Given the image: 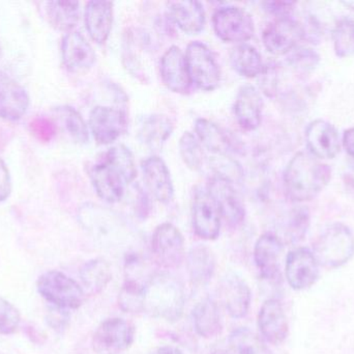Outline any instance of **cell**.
<instances>
[{"instance_id": "1", "label": "cell", "mask_w": 354, "mask_h": 354, "mask_svg": "<svg viewBox=\"0 0 354 354\" xmlns=\"http://www.w3.org/2000/svg\"><path fill=\"white\" fill-rule=\"evenodd\" d=\"M330 178L332 170L328 164L309 152H299L285 168V193L295 203L312 201L326 188Z\"/></svg>"}, {"instance_id": "2", "label": "cell", "mask_w": 354, "mask_h": 354, "mask_svg": "<svg viewBox=\"0 0 354 354\" xmlns=\"http://www.w3.org/2000/svg\"><path fill=\"white\" fill-rule=\"evenodd\" d=\"M185 289L180 281L167 272L149 278L145 291V308L151 315L176 322L185 310Z\"/></svg>"}, {"instance_id": "3", "label": "cell", "mask_w": 354, "mask_h": 354, "mask_svg": "<svg viewBox=\"0 0 354 354\" xmlns=\"http://www.w3.org/2000/svg\"><path fill=\"white\" fill-rule=\"evenodd\" d=\"M316 261L324 268L341 267L354 255V236L344 224H330L316 238L312 249Z\"/></svg>"}, {"instance_id": "4", "label": "cell", "mask_w": 354, "mask_h": 354, "mask_svg": "<svg viewBox=\"0 0 354 354\" xmlns=\"http://www.w3.org/2000/svg\"><path fill=\"white\" fill-rule=\"evenodd\" d=\"M78 218L83 228L104 247H120L128 237V229L120 218L100 206L93 204L82 206Z\"/></svg>"}, {"instance_id": "5", "label": "cell", "mask_w": 354, "mask_h": 354, "mask_svg": "<svg viewBox=\"0 0 354 354\" xmlns=\"http://www.w3.org/2000/svg\"><path fill=\"white\" fill-rule=\"evenodd\" d=\"M37 289L48 303L66 311L79 309L84 303L85 292L82 287L57 270L41 274L37 278Z\"/></svg>"}, {"instance_id": "6", "label": "cell", "mask_w": 354, "mask_h": 354, "mask_svg": "<svg viewBox=\"0 0 354 354\" xmlns=\"http://www.w3.org/2000/svg\"><path fill=\"white\" fill-rule=\"evenodd\" d=\"M185 55L192 85L201 91H214L222 74L212 50L202 42L194 41L187 45Z\"/></svg>"}, {"instance_id": "7", "label": "cell", "mask_w": 354, "mask_h": 354, "mask_svg": "<svg viewBox=\"0 0 354 354\" xmlns=\"http://www.w3.org/2000/svg\"><path fill=\"white\" fill-rule=\"evenodd\" d=\"M212 27L218 39L225 43H245L255 33L253 17L245 8L235 6H221L212 16Z\"/></svg>"}, {"instance_id": "8", "label": "cell", "mask_w": 354, "mask_h": 354, "mask_svg": "<svg viewBox=\"0 0 354 354\" xmlns=\"http://www.w3.org/2000/svg\"><path fill=\"white\" fill-rule=\"evenodd\" d=\"M153 259L164 269H176L185 259V238L180 231L170 222L156 228L151 238Z\"/></svg>"}, {"instance_id": "9", "label": "cell", "mask_w": 354, "mask_h": 354, "mask_svg": "<svg viewBox=\"0 0 354 354\" xmlns=\"http://www.w3.org/2000/svg\"><path fill=\"white\" fill-rule=\"evenodd\" d=\"M192 220L196 235L204 240H216L221 232L222 215L207 187L198 185L194 191Z\"/></svg>"}, {"instance_id": "10", "label": "cell", "mask_w": 354, "mask_h": 354, "mask_svg": "<svg viewBox=\"0 0 354 354\" xmlns=\"http://www.w3.org/2000/svg\"><path fill=\"white\" fill-rule=\"evenodd\" d=\"M135 326L122 318H110L100 324L93 337V348L97 354H120L135 341Z\"/></svg>"}, {"instance_id": "11", "label": "cell", "mask_w": 354, "mask_h": 354, "mask_svg": "<svg viewBox=\"0 0 354 354\" xmlns=\"http://www.w3.org/2000/svg\"><path fill=\"white\" fill-rule=\"evenodd\" d=\"M126 112L111 106H95L89 114L88 128L99 145H107L118 141L127 130Z\"/></svg>"}, {"instance_id": "12", "label": "cell", "mask_w": 354, "mask_h": 354, "mask_svg": "<svg viewBox=\"0 0 354 354\" xmlns=\"http://www.w3.org/2000/svg\"><path fill=\"white\" fill-rule=\"evenodd\" d=\"M303 39V26L291 17L276 19L262 33L264 47L274 55L290 53Z\"/></svg>"}, {"instance_id": "13", "label": "cell", "mask_w": 354, "mask_h": 354, "mask_svg": "<svg viewBox=\"0 0 354 354\" xmlns=\"http://www.w3.org/2000/svg\"><path fill=\"white\" fill-rule=\"evenodd\" d=\"M206 187L220 209L222 220L230 228L241 227L245 222V208L233 183L214 175Z\"/></svg>"}, {"instance_id": "14", "label": "cell", "mask_w": 354, "mask_h": 354, "mask_svg": "<svg viewBox=\"0 0 354 354\" xmlns=\"http://www.w3.org/2000/svg\"><path fill=\"white\" fill-rule=\"evenodd\" d=\"M319 264L307 247L293 249L287 256L285 274L295 290H305L315 284L319 276Z\"/></svg>"}, {"instance_id": "15", "label": "cell", "mask_w": 354, "mask_h": 354, "mask_svg": "<svg viewBox=\"0 0 354 354\" xmlns=\"http://www.w3.org/2000/svg\"><path fill=\"white\" fill-rule=\"evenodd\" d=\"M62 57L68 72L83 75L93 69L97 56L93 46L82 33L70 31L62 39Z\"/></svg>"}, {"instance_id": "16", "label": "cell", "mask_w": 354, "mask_h": 354, "mask_svg": "<svg viewBox=\"0 0 354 354\" xmlns=\"http://www.w3.org/2000/svg\"><path fill=\"white\" fill-rule=\"evenodd\" d=\"M160 75L165 87L176 94H189L193 85L187 71L185 52L178 46H171L164 52L160 60Z\"/></svg>"}, {"instance_id": "17", "label": "cell", "mask_w": 354, "mask_h": 354, "mask_svg": "<svg viewBox=\"0 0 354 354\" xmlns=\"http://www.w3.org/2000/svg\"><path fill=\"white\" fill-rule=\"evenodd\" d=\"M309 153L318 159H334L341 150L340 136L334 125L315 120L308 125L305 133Z\"/></svg>"}, {"instance_id": "18", "label": "cell", "mask_w": 354, "mask_h": 354, "mask_svg": "<svg viewBox=\"0 0 354 354\" xmlns=\"http://www.w3.org/2000/svg\"><path fill=\"white\" fill-rule=\"evenodd\" d=\"M218 297L231 317L241 319L247 316L251 306V290L239 274H228L222 278L218 286Z\"/></svg>"}, {"instance_id": "19", "label": "cell", "mask_w": 354, "mask_h": 354, "mask_svg": "<svg viewBox=\"0 0 354 354\" xmlns=\"http://www.w3.org/2000/svg\"><path fill=\"white\" fill-rule=\"evenodd\" d=\"M141 170L145 185L153 197L160 203L169 204L174 197V186L165 161L159 156H149L143 160Z\"/></svg>"}, {"instance_id": "20", "label": "cell", "mask_w": 354, "mask_h": 354, "mask_svg": "<svg viewBox=\"0 0 354 354\" xmlns=\"http://www.w3.org/2000/svg\"><path fill=\"white\" fill-rule=\"evenodd\" d=\"M26 89L14 78L0 71V118L16 122L21 120L29 107Z\"/></svg>"}, {"instance_id": "21", "label": "cell", "mask_w": 354, "mask_h": 354, "mask_svg": "<svg viewBox=\"0 0 354 354\" xmlns=\"http://www.w3.org/2000/svg\"><path fill=\"white\" fill-rule=\"evenodd\" d=\"M263 106L259 91L253 85H243L237 91L233 106L239 127L245 131L256 130L261 125Z\"/></svg>"}, {"instance_id": "22", "label": "cell", "mask_w": 354, "mask_h": 354, "mask_svg": "<svg viewBox=\"0 0 354 354\" xmlns=\"http://www.w3.org/2000/svg\"><path fill=\"white\" fill-rule=\"evenodd\" d=\"M283 242L277 235L264 233L256 241L254 261L262 278L274 282L280 278V259Z\"/></svg>"}, {"instance_id": "23", "label": "cell", "mask_w": 354, "mask_h": 354, "mask_svg": "<svg viewBox=\"0 0 354 354\" xmlns=\"http://www.w3.org/2000/svg\"><path fill=\"white\" fill-rule=\"evenodd\" d=\"M258 326L264 340L280 345L288 336L289 326L284 308L276 299L264 301L258 315Z\"/></svg>"}, {"instance_id": "24", "label": "cell", "mask_w": 354, "mask_h": 354, "mask_svg": "<svg viewBox=\"0 0 354 354\" xmlns=\"http://www.w3.org/2000/svg\"><path fill=\"white\" fill-rule=\"evenodd\" d=\"M89 176L97 197L106 203H118L124 197L126 183L103 157L91 166Z\"/></svg>"}, {"instance_id": "25", "label": "cell", "mask_w": 354, "mask_h": 354, "mask_svg": "<svg viewBox=\"0 0 354 354\" xmlns=\"http://www.w3.org/2000/svg\"><path fill=\"white\" fill-rule=\"evenodd\" d=\"M84 22L91 39L99 45L105 44L113 24V2H87L85 6Z\"/></svg>"}, {"instance_id": "26", "label": "cell", "mask_w": 354, "mask_h": 354, "mask_svg": "<svg viewBox=\"0 0 354 354\" xmlns=\"http://www.w3.org/2000/svg\"><path fill=\"white\" fill-rule=\"evenodd\" d=\"M168 12L174 24L187 35H197L205 26L206 14L201 2H169Z\"/></svg>"}, {"instance_id": "27", "label": "cell", "mask_w": 354, "mask_h": 354, "mask_svg": "<svg viewBox=\"0 0 354 354\" xmlns=\"http://www.w3.org/2000/svg\"><path fill=\"white\" fill-rule=\"evenodd\" d=\"M174 130V124L169 116L159 114H151L145 116L141 121L137 136L143 145L157 150L163 147Z\"/></svg>"}, {"instance_id": "28", "label": "cell", "mask_w": 354, "mask_h": 354, "mask_svg": "<svg viewBox=\"0 0 354 354\" xmlns=\"http://www.w3.org/2000/svg\"><path fill=\"white\" fill-rule=\"evenodd\" d=\"M216 257L209 247L197 245L187 255V269L192 284L203 288L212 281L216 272Z\"/></svg>"}, {"instance_id": "29", "label": "cell", "mask_w": 354, "mask_h": 354, "mask_svg": "<svg viewBox=\"0 0 354 354\" xmlns=\"http://www.w3.org/2000/svg\"><path fill=\"white\" fill-rule=\"evenodd\" d=\"M194 326L201 338L214 339L222 333L223 324L218 303L212 299H202L193 311Z\"/></svg>"}, {"instance_id": "30", "label": "cell", "mask_w": 354, "mask_h": 354, "mask_svg": "<svg viewBox=\"0 0 354 354\" xmlns=\"http://www.w3.org/2000/svg\"><path fill=\"white\" fill-rule=\"evenodd\" d=\"M194 129L200 143L214 155H227L232 148V141L228 134L207 118H197Z\"/></svg>"}, {"instance_id": "31", "label": "cell", "mask_w": 354, "mask_h": 354, "mask_svg": "<svg viewBox=\"0 0 354 354\" xmlns=\"http://www.w3.org/2000/svg\"><path fill=\"white\" fill-rule=\"evenodd\" d=\"M230 62L233 70L245 78H255L263 72L261 54L250 44H239L230 51Z\"/></svg>"}, {"instance_id": "32", "label": "cell", "mask_w": 354, "mask_h": 354, "mask_svg": "<svg viewBox=\"0 0 354 354\" xmlns=\"http://www.w3.org/2000/svg\"><path fill=\"white\" fill-rule=\"evenodd\" d=\"M80 278L83 290L91 295L100 294L112 280L110 264L103 258L91 260L81 268Z\"/></svg>"}, {"instance_id": "33", "label": "cell", "mask_w": 354, "mask_h": 354, "mask_svg": "<svg viewBox=\"0 0 354 354\" xmlns=\"http://www.w3.org/2000/svg\"><path fill=\"white\" fill-rule=\"evenodd\" d=\"M46 15L50 24L60 31H73L80 16V4L77 1L46 2Z\"/></svg>"}, {"instance_id": "34", "label": "cell", "mask_w": 354, "mask_h": 354, "mask_svg": "<svg viewBox=\"0 0 354 354\" xmlns=\"http://www.w3.org/2000/svg\"><path fill=\"white\" fill-rule=\"evenodd\" d=\"M147 285V283L141 282L136 276L128 274L118 294L120 309L131 314L145 311Z\"/></svg>"}, {"instance_id": "35", "label": "cell", "mask_w": 354, "mask_h": 354, "mask_svg": "<svg viewBox=\"0 0 354 354\" xmlns=\"http://www.w3.org/2000/svg\"><path fill=\"white\" fill-rule=\"evenodd\" d=\"M228 344L230 354H272L266 342L247 328L233 330Z\"/></svg>"}, {"instance_id": "36", "label": "cell", "mask_w": 354, "mask_h": 354, "mask_svg": "<svg viewBox=\"0 0 354 354\" xmlns=\"http://www.w3.org/2000/svg\"><path fill=\"white\" fill-rule=\"evenodd\" d=\"M104 160L122 177L127 185L134 183L136 163L132 152L124 145H113L103 155Z\"/></svg>"}, {"instance_id": "37", "label": "cell", "mask_w": 354, "mask_h": 354, "mask_svg": "<svg viewBox=\"0 0 354 354\" xmlns=\"http://www.w3.org/2000/svg\"><path fill=\"white\" fill-rule=\"evenodd\" d=\"M58 116L75 143L85 145L89 141V128L80 112L71 106H60L56 108Z\"/></svg>"}, {"instance_id": "38", "label": "cell", "mask_w": 354, "mask_h": 354, "mask_svg": "<svg viewBox=\"0 0 354 354\" xmlns=\"http://www.w3.org/2000/svg\"><path fill=\"white\" fill-rule=\"evenodd\" d=\"M334 49L339 57H351L354 55V21L343 18L337 22L333 30Z\"/></svg>"}, {"instance_id": "39", "label": "cell", "mask_w": 354, "mask_h": 354, "mask_svg": "<svg viewBox=\"0 0 354 354\" xmlns=\"http://www.w3.org/2000/svg\"><path fill=\"white\" fill-rule=\"evenodd\" d=\"M179 154L183 163L192 170H201L204 163V153L201 143L193 133L187 132L181 135L178 143Z\"/></svg>"}, {"instance_id": "40", "label": "cell", "mask_w": 354, "mask_h": 354, "mask_svg": "<svg viewBox=\"0 0 354 354\" xmlns=\"http://www.w3.org/2000/svg\"><path fill=\"white\" fill-rule=\"evenodd\" d=\"M310 226V213L307 207L297 206L289 213L287 220L286 237L291 243L299 242L307 234Z\"/></svg>"}, {"instance_id": "41", "label": "cell", "mask_w": 354, "mask_h": 354, "mask_svg": "<svg viewBox=\"0 0 354 354\" xmlns=\"http://www.w3.org/2000/svg\"><path fill=\"white\" fill-rule=\"evenodd\" d=\"M21 324L19 310L10 301L0 297V335L10 336L18 330Z\"/></svg>"}, {"instance_id": "42", "label": "cell", "mask_w": 354, "mask_h": 354, "mask_svg": "<svg viewBox=\"0 0 354 354\" xmlns=\"http://www.w3.org/2000/svg\"><path fill=\"white\" fill-rule=\"evenodd\" d=\"M212 159V168H214L216 175L214 176L220 177L225 179L229 182L234 184L236 181L243 176V170H241L239 164L236 161L231 159L227 155H214Z\"/></svg>"}, {"instance_id": "43", "label": "cell", "mask_w": 354, "mask_h": 354, "mask_svg": "<svg viewBox=\"0 0 354 354\" xmlns=\"http://www.w3.org/2000/svg\"><path fill=\"white\" fill-rule=\"evenodd\" d=\"M290 56V62L297 70L312 72L319 64L320 57L315 50L310 48L297 47Z\"/></svg>"}, {"instance_id": "44", "label": "cell", "mask_w": 354, "mask_h": 354, "mask_svg": "<svg viewBox=\"0 0 354 354\" xmlns=\"http://www.w3.org/2000/svg\"><path fill=\"white\" fill-rule=\"evenodd\" d=\"M29 129L33 136L41 143H49L56 135V126L45 116H37L29 124Z\"/></svg>"}, {"instance_id": "45", "label": "cell", "mask_w": 354, "mask_h": 354, "mask_svg": "<svg viewBox=\"0 0 354 354\" xmlns=\"http://www.w3.org/2000/svg\"><path fill=\"white\" fill-rule=\"evenodd\" d=\"M295 2L291 1H268L263 2L264 10L270 12V15H274L279 18H286L290 17L295 8Z\"/></svg>"}, {"instance_id": "46", "label": "cell", "mask_w": 354, "mask_h": 354, "mask_svg": "<svg viewBox=\"0 0 354 354\" xmlns=\"http://www.w3.org/2000/svg\"><path fill=\"white\" fill-rule=\"evenodd\" d=\"M12 178L6 162L0 158V203H3L12 193Z\"/></svg>"}, {"instance_id": "47", "label": "cell", "mask_w": 354, "mask_h": 354, "mask_svg": "<svg viewBox=\"0 0 354 354\" xmlns=\"http://www.w3.org/2000/svg\"><path fill=\"white\" fill-rule=\"evenodd\" d=\"M343 145L347 153L354 158V127L345 131L343 135Z\"/></svg>"}, {"instance_id": "48", "label": "cell", "mask_w": 354, "mask_h": 354, "mask_svg": "<svg viewBox=\"0 0 354 354\" xmlns=\"http://www.w3.org/2000/svg\"><path fill=\"white\" fill-rule=\"evenodd\" d=\"M344 182L347 188L354 193V166L349 168L344 175Z\"/></svg>"}, {"instance_id": "49", "label": "cell", "mask_w": 354, "mask_h": 354, "mask_svg": "<svg viewBox=\"0 0 354 354\" xmlns=\"http://www.w3.org/2000/svg\"><path fill=\"white\" fill-rule=\"evenodd\" d=\"M157 354H183L180 349L174 346H164L158 351Z\"/></svg>"}, {"instance_id": "50", "label": "cell", "mask_w": 354, "mask_h": 354, "mask_svg": "<svg viewBox=\"0 0 354 354\" xmlns=\"http://www.w3.org/2000/svg\"><path fill=\"white\" fill-rule=\"evenodd\" d=\"M343 3H344L345 6H348V8H351V10H354V1L343 2Z\"/></svg>"}, {"instance_id": "51", "label": "cell", "mask_w": 354, "mask_h": 354, "mask_svg": "<svg viewBox=\"0 0 354 354\" xmlns=\"http://www.w3.org/2000/svg\"><path fill=\"white\" fill-rule=\"evenodd\" d=\"M212 354H230V353H226V351H214V353H212Z\"/></svg>"}, {"instance_id": "52", "label": "cell", "mask_w": 354, "mask_h": 354, "mask_svg": "<svg viewBox=\"0 0 354 354\" xmlns=\"http://www.w3.org/2000/svg\"><path fill=\"white\" fill-rule=\"evenodd\" d=\"M0 53H1V47H0Z\"/></svg>"}]
</instances>
